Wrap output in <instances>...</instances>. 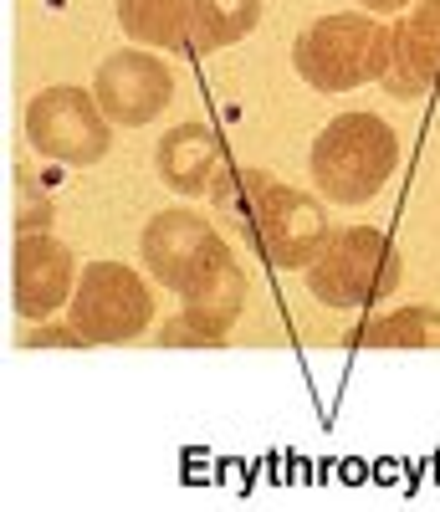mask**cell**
<instances>
[{
  "instance_id": "cell-1",
  "label": "cell",
  "mask_w": 440,
  "mask_h": 512,
  "mask_svg": "<svg viewBox=\"0 0 440 512\" xmlns=\"http://www.w3.org/2000/svg\"><path fill=\"white\" fill-rule=\"evenodd\" d=\"M215 216L226 221L261 267L272 272H297L313 267V256L328 246L333 226L323 200L292 190L287 180H277L272 169H251V164H231L220 185L210 190Z\"/></svg>"
},
{
  "instance_id": "cell-2",
  "label": "cell",
  "mask_w": 440,
  "mask_h": 512,
  "mask_svg": "<svg viewBox=\"0 0 440 512\" xmlns=\"http://www.w3.org/2000/svg\"><path fill=\"white\" fill-rule=\"evenodd\" d=\"M307 169H313V185H318L323 200L369 205L389 185L394 169H400V134L369 108L338 113L333 123L318 128Z\"/></svg>"
},
{
  "instance_id": "cell-3",
  "label": "cell",
  "mask_w": 440,
  "mask_h": 512,
  "mask_svg": "<svg viewBox=\"0 0 440 512\" xmlns=\"http://www.w3.org/2000/svg\"><path fill=\"white\" fill-rule=\"evenodd\" d=\"M389 41L394 31L374 11H333L318 16L292 41V72L313 93H354L389 72Z\"/></svg>"
},
{
  "instance_id": "cell-4",
  "label": "cell",
  "mask_w": 440,
  "mask_h": 512,
  "mask_svg": "<svg viewBox=\"0 0 440 512\" xmlns=\"http://www.w3.org/2000/svg\"><path fill=\"white\" fill-rule=\"evenodd\" d=\"M400 282H405V256L379 226L333 231L328 246L313 256V267H307V292L338 313L374 308L384 297H394Z\"/></svg>"
},
{
  "instance_id": "cell-5",
  "label": "cell",
  "mask_w": 440,
  "mask_h": 512,
  "mask_svg": "<svg viewBox=\"0 0 440 512\" xmlns=\"http://www.w3.org/2000/svg\"><path fill=\"white\" fill-rule=\"evenodd\" d=\"M67 318L87 338V349L134 344L154 323V287L128 262H87L67 303Z\"/></svg>"
},
{
  "instance_id": "cell-6",
  "label": "cell",
  "mask_w": 440,
  "mask_h": 512,
  "mask_svg": "<svg viewBox=\"0 0 440 512\" xmlns=\"http://www.w3.org/2000/svg\"><path fill=\"white\" fill-rule=\"evenodd\" d=\"M26 144L52 164L93 169L113 149V118L103 113L98 93L77 88V82H57L26 103Z\"/></svg>"
},
{
  "instance_id": "cell-7",
  "label": "cell",
  "mask_w": 440,
  "mask_h": 512,
  "mask_svg": "<svg viewBox=\"0 0 440 512\" xmlns=\"http://www.w3.org/2000/svg\"><path fill=\"white\" fill-rule=\"evenodd\" d=\"M139 256H144V272L159 287H169L174 297H180L210 267L231 262V241H226V231H220L210 216H200V210L169 205V210H159V216L144 226Z\"/></svg>"
},
{
  "instance_id": "cell-8",
  "label": "cell",
  "mask_w": 440,
  "mask_h": 512,
  "mask_svg": "<svg viewBox=\"0 0 440 512\" xmlns=\"http://www.w3.org/2000/svg\"><path fill=\"white\" fill-rule=\"evenodd\" d=\"M77 277H82L77 256L62 236H52V226L16 236V251H11V308H16V318H26V323L57 318L72 303Z\"/></svg>"
},
{
  "instance_id": "cell-9",
  "label": "cell",
  "mask_w": 440,
  "mask_h": 512,
  "mask_svg": "<svg viewBox=\"0 0 440 512\" xmlns=\"http://www.w3.org/2000/svg\"><path fill=\"white\" fill-rule=\"evenodd\" d=\"M246 292H251V282H246L236 256H231V262H220V267H210L200 282H190L180 292V318H169L159 328V344L164 349L169 344H195V349L226 344L231 328L246 313Z\"/></svg>"
},
{
  "instance_id": "cell-10",
  "label": "cell",
  "mask_w": 440,
  "mask_h": 512,
  "mask_svg": "<svg viewBox=\"0 0 440 512\" xmlns=\"http://www.w3.org/2000/svg\"><path fill=\"white\" fill-rule=\"evenodd\" d=\"M93 93L118 128H149L174 98V72L154 57V47H123L103 57Z\"/></svg>"
},
{
  "instance_id": "cell-11",
  "label": "cell",
  "mask_w": 440,
  "mask_h": 512,
  "mask_svg": "<svg viewBox=\"0 0 440 512\" xmlns=\"http://www.w3.org/2000/svg\"><path fill=\"white\" fill-rule=\"evenodd\" d=\"M389 72L384 93L389 98H430L440 88V0H415V6L389 26Z\"/></svg>"
},
{
  "instance_id": "cell-12",
  "label": "cell",
  "mask_w": 440,
  "mask_h": 512,
  "mask_svg": "<svg viewBox=\"0 0 440 512\" xmlns=\"http://www.w3.org/2000/svg\"><path fill=\"white\" fill-rule=\"evenodd\" d=\"M236 159L215 123H174L154 144V169L174 195H210Z\"/></svg>"
},
{
  "instance_id": "cell-13",
  "label": "cell",
  "mask_w": 440,
  "mask_h": 512,
  "mask_svg": "<svg viewBox=\"0 0 440 512\" xmlns=\"http://www.w3.org/2000/svg\"><path fill=\"white\" fill-rule=\"evenodd\" d=\"M190 11L195 0H118V26L139 47L190 52Z\"/></svg>"
},
{
  "instance_id": "cell-14",
  "label": "cell",
  "mask_w": 440,
  "mask_h": 512,
  "mask_svg": "<svg viewBox=\"0 0 440 512\" xmlns=\"http://www.w3.org/2000/svg\"><path fill=\"white\" fill-rule=\"evenodd\" d=\"M343 349H440V313L415 303L364 318L343 333Z\"/></svg>"
},
{
  "instance_id": "cell-15",
  "label": "cell",
  "mask_w": 440,
  "mask_h": 512,
  "mask_svg": "<svg viewBox=\"0 0 440 512\" xmlns=\"http://www.w3.org/2000/svg\"><path fill=\"white\" fill-rule=\"evenodd\" d=\"M261 21V0H195L190 11V52L210 57L246 41Z\"/></svg>"
},
{
  "instance_id": "cell-16",
  "label": "cell",
  "mask_w": 440,
  "mask_h": 512,
  "mask_svg": "<svg viewBox=\"0 0 440 512\" xmlns=\"http://www.w3.org/2000/svg\"><path fill=\"white\" fill-rule=\"evenodd\" d=\"M21 349H87V338L77 333V323H52V318H41V323H26L21 333Z\"/></svg>"
},
{
  "instance_id": "cell-17",
  "label": "cell",
  "mask_w": 440,
  "mask_h": 512,
  "mask_svg": "<svg viewBox=\"0 0 440 512\" xmlns=\"http://www.w3.org/2000/svg\"><path fill=\"white\" fill-rule=\"evenodd\" d=\"M364 11H374V16H400V11H410L415 0H359Z\"/></svg>"
}]
</instances>
